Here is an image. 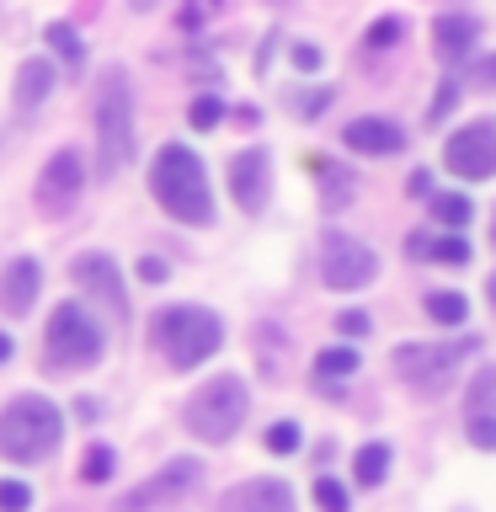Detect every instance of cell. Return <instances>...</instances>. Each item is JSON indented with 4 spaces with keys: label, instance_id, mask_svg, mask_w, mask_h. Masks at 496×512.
Here are the masks:
<instances>
[{
    "label": "cell",
    "instance_id": "cell-1",
    "mask_svg": "<svg viewBox=\"0 0 496 512\" xmlns=\"http://www.w3.org/2000/svg\"><path fill=\"white\" fill-rule=\"evenodd\" d=\"M150 192L155 203L166 208L171 219L182 224H214V198H208V176H203V160L187 150V144H160L155 160H150Z\"/></svg>",
    "mask_w": 496,
    "mask_h": 512
},
{
    "label": "cell",
    "instance_id": "cell-2",
    "mask_svg": "<svg viewBox=\"0 0 496 512\" xmlns=\"http://www.w3.org/2000/svg\"><path fill=\"white\" fill-rule=\"evenodd\" d=\"M128 160H134V86L123 64H107L96 91V166L102 176H118Z\"/></svg>",
    "mask_w": 496,
    "mask_h": 512
},
{
    "label": "cell",
    "instance_id": "cell-3",
    "mask_svg": "<svg viewBox=\"0 0 496 512\" xmlns=\"http://www.w3.org/2000/svg\"><path fill=\"white\" fill-rule=\"evenodd\" d=\"M64 438V416L54 400L43 395H16L6 411H0V459L11 464H38L59 448Z\"/></svg>",
    "mask_w": 496,
    "mask_h": 512
},
{
    "label": "cell",
    "instance_id": "cell-4",
    "mask_svg": "<svg viewBox=\"0 0 496 512\" xmlns=\"http://www.w3.org/2000/svg\"><path fill=\"white\" fill-rule=\"evenodd\" d=\"M155 347L166 352V363L176 368H198L224 347V326L214 310L203 304H176V310L155 315Z\"/></svg>",
    "mask_w": 496,
    "mask_h": 512
},
{
    "label": "cell",
    "instance_id": "cell-5",
    "mask_svg": "<svg viewBox=\"0 0 496 512\" xmlns=\"http://www.w3.org/2000/svg\"><path fill=\"white\" fill-rule=\"evenodd\" d=\"M246 411H251L246 379L219 374V379H208V384L192 390V400H187V432L198 443H230L235 427L246 422Z\"/></svg>",
    "mask_w": 496,
    "mask_h": 512
},
{
    "label": "cell",
    "instance_id": "cell-6",
    "mask_svg": "<svg viewBox=\"0 0 496 512\" xmlns=\"http://www.w3.org/2000/svg\"><path fill=\"white\" fill-rule=\"evenodd\" d=\"M102 358V326L80 310V304H59L48 315V363L54 368H91Z\"/></svg>",
    "mask_w": 496,
    "mask_h": 512
},
{
    "label": "cell",
    "instance_id": "cell-7",
    "mask_svg": "<svg viewBox=\"0 0 496 512\" xmlns=\"http://www.w3.org/2000/svg\"><path fill=\"white\" fill-rule=\"evenodd\" d=\"M470 347H475L470 336H464V342H448V347L406 342V347H395V352H390V368L411 384L416 395H438V390H448V379H454V363H459Z\"/></svg>",
    "mask_w": 496,
    "mask_h": 512
},
{
    "label": "cell",
    "instance_id": "cell-8",
    "mask_svg": "<svg viewBox=\"0 0 496 512\" xmlns=\"http://www.w3.org/2000/svg\"><path fill=\"white\" fill-rule=\"evenodd\" d=\"M198 475H203V464H198V459H171L166 470L144 475L134 491H123L112 512H166V507H176L192 486H198Z\"/></svg>",
    "mask_w": 496,
    "mask_h": 512
},
{
    "label": "cell",
    "instance_id": "cell-9",
    "mask_svg": "<svg viewBox=\"0 0 496 512\" xmlns=\"http://www.w3.org/2000/svg\"><path fill=\"white\" fill-rule=\"evenodd\" d=\"M374 272H379V262H374V251H368L363 240H352L342 230H331L326 240H320V278H326L331 288H363Z\"/></svg>",
    "mask_w": 496,
    "mask_h": 512
},
{
    "label": "cell",
    "instance_id": "cell-10",
    "mask_svg": "<svg viewBox=\"0 0 496 512\" xmlns=\"http://www.w3.org/2000/svg\"><path fill=\"white\" fill-rule=\"evenodd\" d=\"M443 166L464 182H486L496 176V123H470L443 144Z\"/></svg>",
    "mask_w": 496,
    "mask_h": 512
},
{
    "label": "cell",
    "instance_id": "cell-11",
    "mask_svg": "<svg viewBox=\"0 0 496 512\" xmlns=\"http://www.w3.org/2000/svg\"><path fill=\"white\" fill-rule=\"evenodd\" d=\"M80 182H86V171H80V155H75V150L48 155V166H43V176H38V208H43L48 219L70 214L75 198H80Z\"/></svg>",
    "mask_w": 496,
    "mask_h": 512
},
{
    "label": "cell",
    "instance_id": "cell-12",
    "mask_svg": "<svg viewBox=\"0 0 496 512\" xmlns=\"http://www.w3.org/2000/svg\"><path fill=\"white\" fill-rule=\"evenodd\" d=\"M70 278L80 283V288H86V294H96V299H102L107 304V310L112 315H128V299H123V278H118V267H112V256H75V267H70Z\"/></svg>",
    "mask_w": 496,
    "mask_h": 512
},
{
    "label": "cell",
    "instance_id": "cell-13",
    "mask_svg": "<svg viewBox=\"0 0 496 512\" xmlns=\"http://www.w3.org/2000/svg\"><path fill=\"white\" fill-rule=\"evenodd\" d=\"M219 512H294V491L283 480H240L219 496Z\"/></svg>",
    "mask_w": 496,
    "mask_h": 512
},
{
    "label": "cell",
    "instance_id": "cell-14",
    "mask_svg": "<svg viewBox=\"0 0 496 512\" xmlns=\"http://www.w3.org/2000/svg\"><path fill=\"white\" fill-rule=\"evenodd\" d=\"M230 198L246 214H262L267 203V150H240L230 160Z\"/></svg>",
    "mask_w": 496,
    "mask_h": 512
},
{
    "label": "cell",
    "instance_id": "cell-15",
    "mask_svg": "<svg viewBox=\"0 0 496 512\" xmlns=\"http://www.w3.org/2000/svg\"><path fill=\"white\" fill-rule=\"evenodd\" d=\"M342 144L352 155H395V150H406V128L390 118H352L342 128Z\"/></svg>",
    "mask_w": 496,
    "mask_h": 512
},
{
    "label": "cell",
    "instance_id": "cell-16",
    "mask_svg": "<svg viewBox=\"0 0 496 512\" xmlns=\"http://www.w3.org/2000/svg\"><path fill=\"white\" fill-rule=\"evenodd\" d=\"M475 43H480L475 16H438V22H432V54H438L443 64H464Z\"/></svg>",
    "mask_w": 496,
    "mask_h": 512
},
{
    "label": "cell",
    "instance_id": "cell-17",
    "mask_svg": "<svg viewBox=\"0 0 496 512\" xmlns=\"http://www.w3.org/2000/svg\"><path fill=\"white\" fill-rule=\"evenodd\" d=\"M38 283H43L38 262H32V256H16V262L0 272V310H6V315H27L32 299H38Z\"/></svg>",
    "mask_w": 496,
    "mask_h": 512
},
{
    "label": "cell",
    "instance_id": "cell-18",
    "mask_svg": "<svg viewBox=\"0 0 496 512\" xmlns=\"http://www.w3.org/2000/svg\"><path fill=\"white\" fill-rule=\"evenodd\" d=\"M48 91H54V64H48V59H27L22 70H16V107H38Z\"/></svg>",
    "mask_w": 496,
    "mask_h": 512
},
{
    "label": "cell",
    "instance_id": "cell-19",
    "mask_svg": "<svg viewBox=\"0 0 496 512\" xmlns=\"http://www.w3.org/2000/svg\"><path fill=\"white\" fill-rule=\"evenodd\" d=\"M310 171L320 176V187H326V214H336V208H342L347 198H352V187H358V182H352V171H342V166H331V160H310Z\"/></svg>",
    "mask_w": 496,
    "mask_h": 512
},
{
    "label": "cell",
    "instance_id": "cell-20",
    "mask_svg": "<svg viewBox=\"0 0 496 512\" xmlns=\"http://www.w3.org/2000/svg\"><path fill=\"white\" fill-rule=\"evenodd\" d=\"M470 198H459V192H438V198H432V219L438 224H448V230H459V224H470Z\"/></svg>",
    "mask_w": 496,
    "mask_h": 512
},
{
    "label": "cell",
    "instance_id": "cell-21",
    "mask_svg": "<svg viewBox=\"0 0 496 512\" xmlns=\"http://www.w3.org/2000/svg\"><path fill=\"white\" fill-rule=\"evenodd\" d=\"M427 315L438 320V326H459V320L470 315V304H464V294H427Z\"/></svg>",
    "mask_w": 496,
    "mask_h": 512
},
{
    "label": "cell",
    "instance_id": "cell-22",
    "mask_svg": "<svg viewBox=\"0 0 496 512\" xmlns=\"http://www.w3.org/2000/svg\"><path fill=\"white\" fill-rule=\"evenodd\" d=\"M470 416H496V368H480L470 384Z\"/></svg>",
    "mask_w": 496,
    "mask_h": 512
},
{
    "label": "cell",
    "instance_id": "cell-23",
    "mask_svg": "<svg viewBox=\"0 0 496 512\" xmlns=\"http://www.w3.org/2000/svg\"><path fill=\"white\" fill-rule=\"evenodd\" d=\"M384 470H390V448H384V443H368L363 454H358V480H363V486H379Z\"/></svg>",
    "mask_w": 496,
    "mask_h": 512
},
{
    "label": "cell",
    "instance_id": "cell-24",
    "mask_svg": "<svg viewBox=\"0 0 496 512\" xmlns=\"http://www.w3.org/2000/svg\"><path fill=\"white\" fill-rule=\"evenodd\" d=\"M107 475H112V448L107 443H91L86 459H80V480H91V486H96V480H107Z\"/></svg>",
    "mask_w": 496,
    "mask_h": 512
},
{
    "label": "cell",
    "instance_id": "cell-25",
    "mask_svg": "<svg viewBox=\"0 0 496 512\" xmlns=\"http://www.w3.org/2000/svg\"><path fill=\"white\" fill-rule=\"evenodd\" d=\"M352 368H358V352H352V347H331V352H320V358H315V374H326V379L352 374Z\"/></svg>",
    "mask_w": 496,
    "mask_h": 512
},
{
    "label": "cell",
    "instance_id": "cell-26",
    "mask_svg": "<svg viewBox=\"0 0 496 512\" xmlns=\"http://www.w3.org/2000/svg\"><path fill=\"white\" fill-rule=\"evenodd\" d=\"M395 38H406V16H384V22H374V27L363 32L368 48H390Z\"/></svg>",
    "mask_w": 496,
    "mask_h": 512
},
{
    "label": "cell",
    "instance_id": "cell-27",
    "mask_svg": "<svg viewBox=\"0 0 496 512\" xmlns=\"http://www.w3.org/2000/svg\"><path fill=\"white\" fill-rule=\"evenodd\" d=\"M432 262H448V267H464L470 262V246H464L459 235H448V240H432Z\"/></svg>",
    "mask_w": 496,
    "mask_h": 512
},
{
    "label": "cell",
    "instance_id": "cell-28",
    "mask_svg": "<svg viewBox=\"0 0 496 512\" xmlns=\"http://www.w3.org/2000/svg\"><path fill=\"white\" fill-rule=\"evenodd\" d=\"M48 43H54L70 64H80V38H75V27H70V22H54V27H48Z\"/></svg>",
    "mask_w": 496,
    "mask_h": 512
},
{
    "label": "cell",
    "instance_id": "cell-29",
    "mask_svg": "<svg viewBox=\"0 0 496 512\" xmlns=\"http://www.w3.org/2000/svg\"><path fill=\"white\" fill-rule=\"evenodd\" d=\"M32 507V491L22 480H0V512H27Z\"/></svg>",
    "mask_w": 496,
    "mask_h": 512
},
{
    "label": "cell",
    "instance_id": "cell-30",
    "mask_svg": "<svg viewBox=\"0 0 496 512\" xmlns=\"http://www.w3.org/2000/svg\"><path fill=\"white\" fill-rule=\"evenodd\" d=\"M315 502L326 507V512H347V491L336 486L331 475H320V480H315Z\"/></svg>",
    "mask_w": 496,
    "mask_h": 512
},
{
    "label": "cell",
    "instance_id": "cell-31",
    "mask_svg": "<svg viewBox=\"0 0 496 512\" xmlns=\"http://www.w3.org/2000/svg\"><path fill=\"white\" fill-rule=\"evenodd\" d=\"M192 128H214L219 118H224V107H219V96H198V102H192Z\"/></svg>",
    "mask_w": 496,
    "mask_h": 512
},
{
    "label": "cell",
    "instance_id": "cell-32",
    "mask_svg": "<svg viewBox=\"0 0 496 512\" xmlns=\"http://www.w3.org/2000/svg\"><path fill=\"white\" fill-rule=\"evenodd\" d=\"M267 448H272V454H294V448H299V427L294 422H278V427L267 432Z\"/></svg>",
    "mask_w": 496,
    "mask_h": 512
},
{
    "label": "cell",
    "instance_id": "cell-33",
    "mask_svg": "<svg viewBox=\"0 0 496 512\" xmlns=\"http://www.w3.org/2000/svg\"><path fill=\"white\" fill-rule=\"evenodd\" d=\"M470 443L475 448H496V416H470Z\"/></svg>",
    "mask_w": 496,
    "mask_h": 512
},
{
    "label": "cell",
    "instance_id": "cell-34",
    "mask_svg": "<svg viewBox=\"0 0 496 512\" xmlns=\"http://www.w3.org/2000/svg\"><path fill=\"white\" fill-rule=\"evenodd\" d=\"M454 102H459V91H454V86H443L438 96H432V107H427V123H443L448 112H454Z\"/></svg>",
    "mask_w": 496,
    "mask_h": 512
},
{
    "label": "cell",
    "instance_id": "cell-35",
    "mask_svg": "<svg viewBox=\"0 0 496 512\" xmlns=\"http://www.w3.org/2000/svg\"><path fill=\"white\" fill-rule=\"evenodd\" d=\"M336 331H342V336H368V315L363 310H342V315H336Z\"/></svg>",
    "mask_w": 496,
    "mask_h": 512
},
{
    "label": "cell",
    "instance_id": "cell-36",
    "mask_svg": "<svg viewBox=\"0 0 496 512\" xmlns=\"http://www.w3.org/2000/svg\"><path fill=\"white\" fill-rule=\"evenodd\" d=\"M475 86H480V91H496V54L475 64Z\"/></svg>",
    "mask_w": 496,
    "mask_h": 512
},
{
    "label": "cell",
    "instance_id": "cell-37",
    "mask_svg": "<svg viewBox=\"0 0 496 512\" xmlns=\"http://www.w3.org/2000/svg\"><path fill=\"white\" fill-rule=\"evenodd\" d=\"M294 64H299V70H320V48H310V43H294Z\"/></svg>",
    "mask_w": 496,
    "mask_h": 512
},
{
    "label": "cell",
    "instance_id": "cell-38",
    "mask_svg": "<svg viewBox=\"0 0 496 512\" xmlns=\"http://www.w3.org/2000/svg\"><path fill=\"white\" fill-rule=\"evenodd\" d=\"M139 278H144V283H166V262H155V256H144V262H139Z\"/></svg>",
    "mask_w": 496,
    "mask_h": 512
},
{
    "label": "cell",
    "instance_id": "cell-39",
    "mask_svg": "<svg viewBox=\"0 0 496 512\" xmlns=\"http://www.w3.org/2000/svg\"><path fill=\"white\" fill-rule=\"evenodd\" d=\"M11 358V342H6V336H0V363H6Z\"/></svg>",
    "mask_w": 496,
    "mask_h": 512
},
{
    "label": "cell",
    "instance_id": "cell-40",
    "mask_svg": "<svg viewBox=\"0 0 496 512\" xmlns=\"http://www.w3.org/2000/svg\"><path fill=\"white\" fill-rule=\"evenodd\" d=\"M486 294H491V304H496V278H491V288H486Z\"/></svg>",
    "mask_w": 496,
    "mask_h": 512
}]
</instances>
